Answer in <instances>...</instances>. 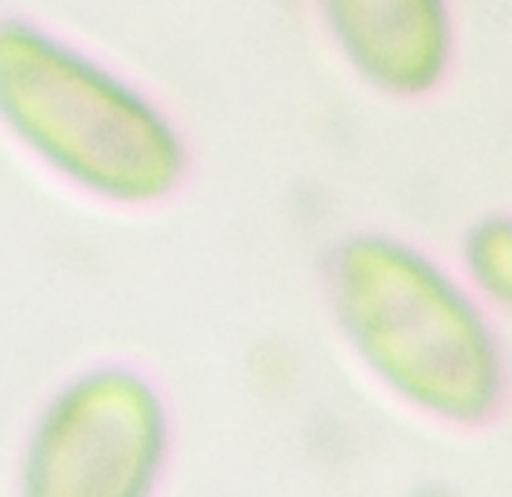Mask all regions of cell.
Listing matches in <instances>:
<instances>
[{
	"instance_id": "6da1fadb",
	"label": "cell",
	"mask_w": 512,
	"mask_h": 497,
	"mask_svg": "<svg viewBox=\"0 0 512 497\" xmlns=\"http://www.w3.org/2000/svg\"><path fill=\"white\" fill-rule=\"evenodd\" d=\"M323 300L352 361L390 399L478 428L507 399V352L478 294L408 239L355 230L323 259Z\"/></svg>"
},
{
	"instance_id": "7a4b0ae2",
	"label": "cell",
	"mask_w": 512,
	"mask_h": 497,
	"mask_svg": "<svg viewBox=\"0 0 512 497\" xmlns=\"http://www.w3.org/2000/svg\"><path fill=\"white\" fill-rule=\"evenodd\" d=\"M0 131L70 192L155 210L187 184L192 149L158 96L32 18H0Z\"/></svg>"
},
{
	"instance_id": "3957f363",
	"label": "cell",
	"mask_w": 512,
	"mask_h": 497,
	"mask_svg": "<svg viewBox=\"0 0 512 497\" xmlns=\"http://www.w3.org/2000/svg\"><path fill=\"white\" fill-rule=\"evenodd\" d=\"M175 448L172 407L137 364L99 361L62 381L32 419L21 492L32 497H146Z\"/></svg>"
},
{
	"instance_id": "277c9868",
	"label": "cell",
	"mask_w": 512,
	"mask_h": 497,
	"mask_svg": "<svg viewBox=\"0 0 512 497\" xmlns=\"http://www.w3.org/2000/svg\"><path fill=\"white\" fill-rule=\"evenodd\" d=\"M338 59L373 91L414 99L446 82L451 0H303Z\"/></svg>"
},
{
	"instance_id": "5b68a950",
	"label": "cell",
	"mask_w": 512,
	"mask_h": 497,
	"mask_svg": "<svg viewBox=\"0 0 512 497\" xmlns=\"http://www.w3.org/2000/svg\"><path fill=\"white\" fill-rule=\"evenodd\" d=\"M463 282L483 306L512 311V216H486L463 239Z\"/></svg>"
}]
</instances>
